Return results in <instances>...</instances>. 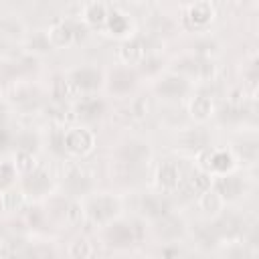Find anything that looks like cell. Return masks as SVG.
I'll return each mask as SVG.
<instances>
[{
  "mask_svg": "<svg viewBox=\"0 0 259 259\" xmlns=\"http://www.w3.org/2000/svg\"><path fill=\"white\" fill-rule=\"evenodd\" d=\"M107 239L115 247H127L142 239V227L138 223H115L109 227Z\"/></svg>",
  "mask_w": 259,
  "mask_h": 259,
  "instance_id": "cell-1",
  "label": "cell"
},
{
  "mask_svg": "<svg viewBox=\"0 0 259 259\" xmlns=\"http://www.w3.org/2000/svg\"><path fill=\"white\" fill-rule=\"evenodd\" d=\"M63 140H65V150L75 156H85L93 148V136L81 127L69 130L67 134H63Z\"/></svg>",
  "mask_w": 259,
  "mask_h": 259,
  "instance_id": "cell-2",
  "label": "cell"
},
{
  "mask_svg": "<svg viewBox=\"0 0 259 259\" xmlns=\"http://www.w3.org/2000/svg\"><path fill=\"white\" fill-rule=\"evenodd\" d=\"M117 208H119V204H117L115 198H111V196H99V198H93L89 202L87 212H89V217L95 223H105V221H109L117 212Z\"/></svg>",
  "mask_w": 259,
  "mask_h": 259,
  "instance_id": "cell-3",
  "label": "cell"
},
{
  "mask_svg": "<svg viewBox=\"0 0 259 259\" xmlns=\"http://www.w3.org/2000/svg\"><path fill=\"white\" fill-rule=\"evenodd\" d=\"M121 160L130 166H138L150 160V148L144 142H130L121 148Z\"/></svg>",
  "mask_w": 259,
  "mask_h": 259,
  "instance_id": "cell-4",
  "label": "cell"
},
{
  "mask_svg": "<svg viewBox=\"0 0 259 259\" xmlns=\"http://www.w3.org/2000/svg\"><path fill=\"white\" fill-rule=\"evenodd\" d=\"M214 192L221 198H237L243 192V182L239 176H223L214 182Z\"/></svg>",
  "mask_w": 259,
  "mask_h": 259,
  "instance_id": "cell-5",
  "label": "cell"
},
{
  "mask_svg": "<svg viewBox=\"0 0 259 259\" xmlns=\"http://www.w3.org/2000/svg\"><path fill=\"white\" fill-rule=\"evenodd\" d=\"M188 20L192 26L200 28V26H206L210 20H212V6L206 2V0H196L192 4V8L188 10Z\"/></svg>",
  "mask_w": 259,
  "mask_h": 259,
  "instance_id": "cell-6",
  "label": "cell"
},
{
  "mask_svg": "<svg viewBox=\"0 0 259 259\" xmlns=\"http://www.w3.org/2000/svg\"><path fill=\"white\" fill-rule=\"evenodd\" d=\"M180 178H182V172H180V166L174 164V162H164L160 168H158V182L160 186L172 190L180 184Z\"/></svg>",
  "mask_w": 259,
  "mask_h": 259,
  "instance_id": "cell-7",
  "label": "cell"
},
{
  "mask_svg": "<svg viewBox=\"0 0 259 259\" xmlns=\"http://www.w3.org/2000/svg\"><path fill=\"white\" fill-rule=\"evenodd\" d=\"M71 81H73V85H75L77 89H87V91H89V89L99 87L101 75H99V71H95V69H91V67H85V69L75 71L73 77H71Z\"/></svg>",
  "mask_w": 259,
  "mask_h": 259,
  "instance_id": "cell-8",
  "label": "cell"
},
{
  "mask_svg": "<svg viewBox=\"0 0 259 259\" xmlns=\"http://www.w3.org/2000/svg\"><path fill=\"white\" fill-rule=\"evenodd\" d=\"M186 89H188V83L178 75H170V77L162 79V83L158 85V93L164 95V97H170V99L172 97H182L186 93Z\"/></svg>",
  "mask_w": 259,
  "mask_h": 259,
  "instance_id": "cell-9",
  "label": "cell"
},
{
  "mask_svg": "<svg viewBox=\"0 0 259 259\" xmlns=\"http://www.w3.org/2000/svg\"><path fill=\"white\" fill-rule=\"evenodd\" d=\"M136 83V75L130 71V69H117L111 73V79H109V87L117 93H125L134 87Z\"/></svg>",
  "mask_w": 259,
  "mask_h": 259,
  "instance_id": "cell-10",
  "label": "cell"
},
{
  "mask_svg": "<svg viewBox=\"0 0 259 259\" xmlns=\"http://www.w3.org/2000/svg\"><path fill=\"white\" fill-rule=\"evenodd\" d=\"M51 184V178L45 170H34V172H28L26 180H24V188L30 192V194H42Z\"/></svg>",
  "mask_w": 259,
  "mask_h": 259,
  "instance_id": "cell-11",
  "label": "cell"
},
{
  "mask_svg": "<svg viewBox=\"0 0 259 259\" xmlns=\"http://www.w3.org/2000/svg\"><path fill=\"white\" fill-rule=\"evenodd\" d=\"M49 42L53 47H65V45H71L75 40V34H73V24H59L55 28L49 30L47 34Z\"/></svg>",
  "mask_w": 259,
  "mask_h": 259,
  "instance_id": "cell-12",
  "label": "cell"
},
{
  "mask_svg": "<svg viewBox=\"0 0 259 259\" xmlns=\"http://www.w3.org/2000/svg\"><path fill=\"white\" fill-rule=\"evenodd\" d=\"M121 59L125 63H140L146 59V42L142 38H134L123 45L121 49Z\"/></svg>",
  "mask_w": 259,
  "mask_h": 259,
  "instance_id": "cell-13",
  "label": "cell"
},
{
  "mask_svg": "<svg viewBox=\"0 0 259 259\" xmlns=\"http://www.w3.org/2000/svg\"><path fill=\"white\" fill-rule=\"evenodd\" d=\"M105 105L101 99H95V97H85L77 103V113L79 117H85V119H95L103 113Z\"/></svg>",
  "mask_w": 259,
  "mask_h": 259,
  "instance_id": "cell-14",
  "label": "cell"
},
{
  "mask_svg": "<svg viewBox=\"0 0 259 259\" xmlns=\"http://www.w3.org/2000/svg\"><path fill=\"white\" fill-rule=\"evenodd\" d=\"M67 186H69L71 192L81 194V192L89 190V186H91V176H89L85 170H79V168H77V170H71L69 176H67Z\"/></svg>",
  "mask_w": 259,
  "mask_h": 259,
  "instance_id": "cell-15",
  "label": "cell"
},
{
  "mask_svg": "<svg viewBox=\"0 0 259 259\" xmlns=\"http://www.w3.org/2000/svg\"><path fill=\"white\" fill-rule=\"evenodd\" d=\"M142 208L148 217H164L168 212V202L162 196H146L142 202Z\"/></svg>",
  "mask_w": 259,
  "mask_h": 259,
  "instance_id": "cell-16",
  "label": "cell"
},
{
  "mask_svg": "<svg viewBox=\"0 0 259 259\" xmlns=\"http://www.w3.org/2000/svg\"><path fill=\"white\" fill-rule=\"evenodd\" d=\"M190 111H192V115H194L196 119H206V117L210 115V111H212V103H210L208 97L198 95V97H194V101L190 103Z\"/></svg>",
  "mask_w": 259,
  "mask_h": 259,
  "instance_id": "cell-17",
  "label": "cell"
},
{
  "mask_svg": "<svg viewBox=\"0 0 259 259\" xmlns=\"http://www.w3.org/2000/svg\"><path fill=\"white\" fill-rule=\"evenodd\" d=\"M200 206L206 210V212H217V210H221V206H223V198L214 192V190H204L202 194H200Z\"/></svg>",
  "mask_w": 259,
  "mask_h": 259,
  "instance_id": "cell-18",
  "label": "cell"
},
{
  "mask_svg": "<svg viewBox=\"0 0 259 259\" xmlns=\"http://www.w3.org/2000/svg\"><path fill=\"white\" fill-rule=\"evenodd\" d=\"M210 168L217 170V172H227L231 166H233V158L227 154V152H212L210 156Z\"/></svg>",
  "mask_w": 259,
  "mask_h": 259,
  "instance_id": "cell-19",
  "label": "cell"
},
{
  "mask_svg": "<svg viewBox=\"0 0 259 259\" xmlns=\"http://www.w3.org/2000/svg\"><path fill=\"white\" fill-rule=\"evenodd\" d=\"M184 146L190 148V150H200V148H204V146H206V134L200 132V130L190 132V134L184 138Z\"/></svg>",
  "mask_w": 259,
  "mask_h": 259,
  "instance_id": "cell-20",
  "label": "cell"
},
{
  "mask_svg": "<svg viewBox=\"0 0 259 259\" xmlns=\"http://www.w3.org/2000/svg\"><path fill=\"white\" fill-rule=\"evenodd\" d=\"M190 188H192L194 192L202 194L204 190L210 188V176H208L206 172H196V174H192V178H190Z\"/></svg>",
  "mask_w": 259,
  "mask_h": 259,
  "instance_id": "cell-21",
  "label": "cell"
},
{
  "mask_svg": "<svg viewBox=\"0 0 259 259\" xmlns=\"http://www.w3.org/2000/svg\"><path fill=\"white\" fill-rule=\"evenodd\" d=\"M85 16H87V22H91V24H101L103 20H105V16H107V12H105V6L103 4H91L89 8H87V12H85Z\"/></svg>",
  "mask_w": 259,
  "mask_h": 259,
  "instance_id": "cell-22",
  "label": "cell"
},
{
  "mask_svg": "<svg viewBox=\"0 0 259 259\" xmlns=\"http://www.w3.org/2000/svg\"><path fill=\"white\" fill-rule=\"evenodd\" d=\"M73 89H75L73 81H63V79H57V81H55L53 95H55L59 101H63V99H67V97H71V95H73Z\"/></svg>",
  "mask_w": 259,
  "mask_h": 259,
  "instance_id": "cell-23",
  "label": "cell"
},
{
  "mask_svg": "<svg viewBox=\"0 0 259 259\" xmlns=\"http://www.w3.org/2000/svg\"><path fill=\"white\" fill-rule=\"evenodd\" d=\"M16 168L22 170V172H32V168H34V156H32V152L20 150L18 152V164H16Z\"/></svg>",
  "mask_w": 259,
  "mask_h": 259,
  "instance_id": "cell-24",
  "label": "cell"
},
{
  "mask_svg": "<svg viewBox=\"0 0 259 259\" xmlns=\"http://www.w3.org/2000/svg\"><path fill=\"white\" fill-rule=\"evenodd\" d=\"M127 26H130V22L125 20V16H121V14H117V12H113V14L109 16V28H111L115 34L125 32Z\"/></svg>",
  "mask_w": 259,
  "mask_h": 259,
  "instance_id": "cell-25",
  "label": "cell"
},
{
  "mask_svg": "<svg viewBox=\"0 0 259 259\" xmlns=\"http://www.w3.org/2000/svg\"><path fill=\"white\" fill-rule=\"evenodd\" d=\"M14 174H16V170L12 164H0V190L6 188L14 180Z\"/></svg>",
  "mask_w": 259,
  "mask_h": 259,
  "instance_id": "cell-26",
  "label": "cell"
},
{
  "mask_svg": "<svg viewBox=\"0 0 259 259\" xmlns=\"http://www.w3.org/2000/svg\"><path fill=\"white\" fill-rule=\"evenodd\" d=\"M20 202H22V196H20L18 192H6V194H2V206H4L6 210L18 208Z\"/></svg>",
  "mask_w": 259,
  "mask_h": 259,
  "instance_id": "cell-27",
  "label": "cell"
},
{
  "mask_svg": "<svg viewBox=\"0 0 259 259\" xmlns=\"http://www.w3.org/2000/svg\"><path fill=\"white\" fill-rule=\"evenodd\" d=\"M30 47H32L34 51H38V53H47V51L51 49V42H49L47 34H36V36L30 38Z\"/></svg>",
  "mask_w": 259,
  "mask_h": 259,
  "instance_id": "cell-28",
  "label": "cell"
},
{
  "mask_svg": "<svg viewBox=\"0 0 259 259\" xmlns=\"http://www.w3.org/2000/svg\"><path fill=\"white\" fill-rule=\"evenodd\" d=\"M93 253H95L93 247H91L89 243H85V241L75 243L73 249H71V255H75V257H89V255H93Z\"/></svg>",
  "mask_w": 259,
  "mask_h": 259,
  "instance_id": "cell-29",
  "label": "cell"
},
{
  "mask_svg": "<svg viewBox=\"0 0 259 259\" xmlns=\"http://www.w3.org/2000/svg\"><path fill=\"white\" fill-rule=\"evenodd\" d=\"M132 109H134V115L136 117H144V115H148V101L146 99H138Z\"/></svg>",
  "mask_w": 259,
  "mask_h": 259,
  "instance_id": "cell-30",
  "label": "cell"
},
{
  "mask_svg": "<svg viewBox=\"0 0 259 259\" xmlns=\"http://www.w3.org/2000/svg\"><path fill=\"white\" fill-rule=\"evenodd\" d=\"M34 144H36V138H32L30 134H28V136H24V138L20 140V146H22V150H24V152H32Z\"/></svg>",
  "mask_w": 259,
  "mask_h": 259,
  "instance_id": "cell-31",
  "label": "cell"
},
{
  "mask_svg": "<svg viewBox=\"0 0 259 259\" xmlns=\"http://www.w3.org/2000/svg\"><path fill=\"white\" fill-rule=\"evenodd\" d=\"M8 142H10V134L4 127H0V150H4L8 146Z\"/></svg>",
  "mask_w": 259,
  "mask_h": 259,
  "instance_id": "cell-32",
  "label": "cell"
},
{
  "mask_svg": "<svg viewBox=\"0 0 259 259\" xmlns=\"http://www.w3.org/2000/svg\"><path fill=\"white\" fill-rule=\"evenodd\" d=\"M2 117H4V111H2V109H0V121H2Z\"/></svg>",
  "mask_w": 259,
  "mask_h": 259,
  "instance_id": "cell-33",
  "label": "cell"
}]
</instances>
